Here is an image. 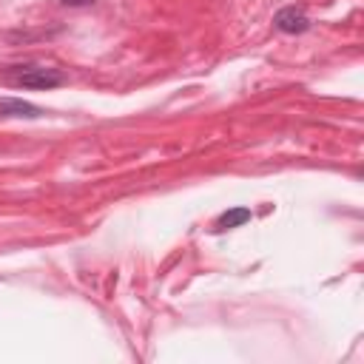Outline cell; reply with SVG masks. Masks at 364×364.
Listing matches in <instances>:
<instances>
[{"label": "cell", "mask_w": 364, "mask_h": 364, "mask_svg": "<svg viewBox=\"0 0 364 364\" xmlns=\"http://www.w3.org/2000/svg\"><path fill=\"white\" fill-rule=\"evenodd\" d=\"M251 220H254L251 208H231V211H225V214L217 220L214 231H217V234H222V231H234V228H242V225H245V222H251Z\"/></svg>", "instance_id": "4"}, {"label": "cell", "mask_w": 364, "mask_h": 364, "mask_svg": "<svg viewBox=\"0 0 364 364\" xmlns=\"http://www.w3.org/2000/svg\"><path fill=\"white\" fill-rule=\"evenodd\" d=\"M60 6H69V9H89V6H94V0H60Z\"/></svg>", "instance_id": "5"}, {"label": "cell", "mask_w": 364, "mask_h": 364, "mask_svg": "<svg viewBox=\"0 0 364 364\" xmlns=\"http://www.w3.org/2000/svg\"><path fill=\"white\" fill-rule=\"evenodd\" d=\"M310 26L313 23L302 6H285L273 15V29L282 35H305V32H310Z\"/></svg>", "instance_id": "2"}, {"label": "cell", "mask_w": 364, "mask_h": 364, "mask_svg": "<svg viewBox=\"0 0 364 364\" xmlns=\"http://www.w3.org/2000/svg\"><path fill=\"white\" fill-rule=\"evenodd\" d=\"M4 77L12 83V86H21V89H40V91H49V89H60L69 83V77L55 69V66H12L4 72Z\"/></svg>", "instance_id": "1"}, {"label": "cell", "mask_w": 364, "mask_h": 364, "mask_svg": "<svg viewBox=\"0 0 364 364\" xmlns=\"http://www.w3.org/2000/svg\"><path fill=\"white\" fill-rule=\"evenodd\" d=\"M0 114L4 117H21V120H38L43 117L46 111L29 100H21V97H4L0 100Z\"/></svg>", "instance_id": "3"}]
</instances>
